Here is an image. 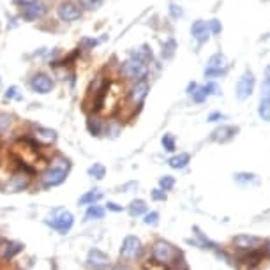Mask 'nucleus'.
<instances>
[{"label": "nucleus", "mask_w": 270, "mask_h": 270, "mask_svg": "<svg viewBox=\"0 0 270 270\" xmlns=\"http://www.w3.org/2000/svg\"><path fill=\"white\" fill-rule=\"evenodd\" d=\"M53 85L55 83H53L52 76L44 74V72H38V74H34V78L30 80V86L38 94H50L53 90Z\"/></svg>", "instance_id": "nucleus-11"}, {"label": "nucleus", "mask_w": 270, "mask_h": 270, "mask_svg": "<svg viewBox=\"0 0 270 270\" xmlns=\"http://www.w3.org/2000/svg\"><path fill=\"white\" fill-rule=\"evenodd\" d=\"M203 90H205L206 98L219 94V86H218V83H214V82H208V83H206V85H203Z\"/></svg>", "instance_id": "nucleus-35"}, {"label": "nucleus", "mask_w": 270, "mask_h": 270, "mask_svg": "<svg viewBox=\"0 0 270 270\" xmlns=\"http://www.w3.org/2000/svg\"><path fill=\"white\" fill-rule=\"evenodd\" d=\"M104 218V208L102 206H99V205H90L88 208H86V212H85V219L86 221H92V219H102Z\"/></svg>", "instance_id": "nucleus-23"}, {"label": "nucleus", "mask_w": 270, "mask_h": 270, "mask_svg": "<svg viewBox=\"0 0 270 270\" xmlns=\"http://www.w3.org/2000/svg\"><path fill=\"white\" fill-rule=\"evenodd\" d=\"M38 0H16V4L18 6H23V8H26V6H32V4H36Z\"/></svg>", "instance_id": "nucleus-44"}, {"label": "nucleus", "mask_w": 270, "mask_h": 270, "mask_svg": "<svg viewBox=\"0 0 270 270\" xmlns=\"http://www.w3.org/2000/svg\"><path fill=\"white\" fill-rule=\"evenodd\" d=\"M166 270H188V263H186L184 256H182V252H180L178 256H176L175 260H173L170 265L164 266Z\"/></svg>", "instance_id": "nucleus-27"}, {"label": "nucleus", "mask_w": 270, "mask_h": 270, "mask_svg": "<svg viewBox=\"0 0 270 270\" xmlns=\"http://www.w3.org/2000/svg\"><path fill=\"white\" fill-rule=\"evenodd\" d=\"M108 210H113V212H120V210H122V206H118L116 203L110 202V203H108Z\"/></svg>", "instance_id": "nucleus-45"}, {"label": "nucleus", "mask_w": 270, "mask_h": 270, "mask_svg": "<svg viewBox=\"0 0 270 270\" xmlns=\"http://www.w3.org/2000/svg\"><path fill=\"white\" fill-rule=\"evenodd\" d=\"M189 161H191V156L182 152V154H178V156H173V158L168 161V164L172 166L173 170H182L189 164Z\"/></svg>", "instance_id": "nucleus-20"}, {"label": "nucleus", "mask_w": 270, "mask_h": 270, "mask_svg": "<svg viewBox=\"0 0 270 270\" xmlns=\"http://www.w3.org/2000/svg\"><path fill=\"white\" fill-rule=\"evenodd\" d=\"M148 92H150V85L148 82H146V78L138 80V82H134V85L131 86V90H129V101L134 106H142L145 98L148 96Z\"/></svg>", "instance_id": "nucleus-9"}, {"label": "nucleus", "mask_w": 270, "mask_h": 270, "mask_svg": "<svg viewBox=\"0 0 270 270\" xmlns=\"http://www.w3.org/2000/svg\"><path fill=\"white\" fill-rule=\"evenodd\" d=\"M124 270H126V268H124Z\"/></svg>", "instance_id": "nucleus-47"}, {"label": "nucleus", "mask_w": 270, "mask_h": 270, "mask_svg": "<svg viewBox=\"0 0 270 270\" xmlns=\"http://www.w3.org/2000/svg\"><path fill=\"white\" fill-rule=\"evenodd\" d=\"M152 198L156 200V202H164L166 200V191L164 189H154V191H152Z\"/></svg>", "instance_id": "nucleus-40"}, {"label": "nucleus", "mask_w": 270, "mask_h": 270, "mask_svg": "<svg viewBox=\"0 0 270 270\" xmlns=\"http://www.w3.org/2000/svg\"><path fill=\"white\" fill-rule=\"evenodd\" d=\"M22 251H23V244H20V242H9V240L0 242V258L2 260H12Z\"/></svg>", "instance_id": "nucleus-16"}, {"label": "nucleus", "mask_w": 270, "mask_h": 270, "mask_svg": "<svg viewBox=\"0 0 270 270\" xmlns=\"http://www.w3.org/2000/svg\"><path fill=\"white\" fill-rule=\"evenodd\" d=\"M175 41L173 39H168L166 41V44L162 46V56H166V58H170V56L173 55V52H175Z\"/></svg>", "instance_id": "nucleus-33"}, {"label": "nucleus", "mask_w": 270, "mask_h": 270, "mask_svg": "<svg viewBox=\"0 0 270 270\" xmlns=\"http://www.w3.org/2000/svg\"><path fill=\"white\" fill-rule=\"evenodd\" d=\"M210 28H208V23L203 22V20H196L194 23L191 25V36L194 38V41L198 44H205L206 41L210 39Z\"/></svg>", "instance_id": "nucleus-13"}, {"label": "nucleus", "mask_w": 270, "mask_h": 270, "mask_svg": "<svg viewBox=\"0 0 270 270\" xmlns=\"http://www.w3.org/2000/svg\"><path fill=\"white\" fill-rule=\"evenodd\" d=\"M222 118H224V115H222L221 112H214V113H210L206 120H208V122H219V120H222Z\"/></svg>", "instance_id": "nucleus-42"}, {"label": "nucleus", "mask_w": 270, "mask_h": 270, "mask_svg": "<svg viewBox=\"0 0 270 270\" xmlns=\"http://www.w3.org/2000/svg\"><path fill=\"white\" fill-rule=\"evenodd\" d=\"M142 240L134 235H128L122 242V248H120V256L124 260H134L142 254Z\"/></svg>", "instance_id": "nucleus-8"}, {"label": "nucleus", "mask_w": 270, "mask_h": 270, "mask_svg": "<svg viewBox=\"0 0 270 270\" xmlns=\"http://www.w3.org/2000/svg\"><path fill=\"white\" fill-rule=\"evenodd\" d=\"M226 71H228V58L222 53H214L206 60L203 74H205V78H218V76L224 74Z\"/></svg>", "instance_id": "nucleus-5"}, {"label": "nucleus", "mask_w": 270, "mask_h": 270, "mask_svg": "<svg viewBox=\"0 0 270 270\" xmlns=\"http://www.w3.org/2000/svg\"><path fill=\"white\" fill-rule=\"evenodd\" d=\"M11 122H12V116L9 115V113H0V132L8 131Z\"/></svg>", "instance_id": "nucleus-31"}, {"label": "nucleus", "mask_w": 270, "mask_h": 270, "mask_svg": "<svg viewBox=\"0 0 270 270\" xmlns=\"http://www.w3.org/2000/svg\"><path fill=\"white\" fill-rule=\"evenodd\" d=\"M170 14H172V18L178 20L180 16L184 14V11H182V8H180V6H176V4H172V6H170Z\"/></svg>", "instance_id": "nucleus-39"}, {"label": "nucleus", "mask_w": 270, "mask_h": 270, "mask_svg": "<svg viewBox=\"0 0 270 270\" xmlns=\"http://www.w3.org/2000/svg\"><path fill=\"white\" fill-rule=\"evenodd\" d=\"M240 260H242V263H246V265L256 266V265H260V263L263 262V254H262V251L254 249V251H249L248 254H244Z\"/></svg>", "instance_id": "nucleus-22"}, {"label": "nucleus", "mask_w": 270, "mask_h": 270, "mask_svg": "<svg viewBox=\"0 0 270 270\" xmlns=\"http://www.w3.org/2000/svg\"><path fill=\"white\" fill-rule=\"evenodd\" d=\"M20 99V96H18V86H9L8 90H6V99Z\"/></svg>", "instance_id": "nucleus-41"}, {"label": "nucleus", "mask_w": 270, "mask_h": 270, "mask_svg": "<svg viewBox=\"0 0 270 270\" xmlns=\"http://www.w3.org/2000/svg\"><path fill=\"white\" fill-rule=\"evenodd\" d=\"M235 180L238 182V184H246V182H251V180H254V175H252V173H236Z\"/></svg>", "instance_id": "nucleus-37"}, {"label": "nucleus", "mask_w": 270, "mask_h": 270, "mask_svg": "<svg viewBox=\"0 0 270 270\" xmlns=\"http://www.w3.org/2000/svg\"><path fill=\"white\" fill-rule=\"evenodd\" d=\"M233 244L242 251H254V249H260V246H263V240L252 235H238L233 238Z\"/></svg>", "instance_id": "nucleus-14"}, {"label": "nucleus", "mask_w": 270, "mask_h": 270, "mask_svg": "<svg viewBox=\"0 0 270 270\" xmlns=\"http://www.w3.org/2000/svg\"><path fill=\"white\" fill-rule=\"evenodd\" d=\"M56 16H58L62 22H76V20L82 18V9H80V6H76L74 2L68 0V2H62V4L56 8Z\"/></svg>", "instance_id": "nucleus-10"}, {"label": "nucleus", "mask_w": 270, "mask_h": 270, "mask_svg": "<svg viewBox=\"0 0 270 270\" xmlns=\"http://www.w3.org/2000/svg\"><path fill=\"white\" fill-rule=\"evenodd\" d=\"M235 132H236L235 128H230V126H222V128L216 129V131L212 132V140H216V142H221V143L230 142V140H232L233 136H235Z\"/></svg>", "instance_id": "nucleus-18"}, {"label": "nucleus", "mask_w": 270, "mask_h": 270, "mask_svg": "<svg viewBox=\"0 0 270 270\" xmlns=\"http://www.w3.org/2000/svg\"><path fill=\"white\" fill-rule=\"evenodd\" d=\"M258 115L263 120L270 122V76H266V80L263 82L262 88V98H260V106H258Z\"/></svg>", "instance_id": "nucleus-12"}, {"label": "nucleus", "mask_w": 270, "mask_h": 270, "mask_svg": "<svg viewBox=\"0 0 270 270\" xmlns=\"http://www.w3.org/2000/svg\"><path fill=\"white\" fill-rule=\"evenodd\" d=\"M254 85H256V80H254V74L251 71H246L244 74L240 76L238 82L235 85V96L238 101H246L249 96L252 94V90H254Z\"/></svg>", "instance_id": "nucleus-6"}, {"label": "nucleus", "mask_w": 270, "mask_h": 270, "mask_svg": "<svg viewBox=\"0 0 270 270\" xmlns=\"http://www.w3.org/2000/svg\"><path fill=\"white\" fill-rule=\"evenodd\" d=\"M88 175L92 176V178H96V180H101L102 176L106 175V168L102 164H99V162H96V164H92L88 168Z\"/></svg>", "instance_id": "nucleus-28"}, {"label": "nucleus", "mask_w": 270, "mask_h": 270, "mask_svg": "<svg viewBox=\"0 0 270 270\" xmlns=\"http://www.w3.org/2000/svg\"><path fill=\"white\" fill-rule=\"evenodd\" d=\"M44 12H46V6L41 4V2H36V4L26 6V8L23 9L22 18L26 20V22H34V20L41 18V16L44 14Z\"/></svg>", "instance_id": "nucleus-17"}, {"label": "nucleus", "mask_w": 270, "mask_h": 270, "mask_svg": "<svg viewBox=\"0 0 270 270\" xmlns=\"http://www.w3.org/2000/svg\"><path fill=\"white\" fill-rule=\"evenodd\" d=\"M122 74H124V78L132 80V82L146 78V74H148L146 60H142L138 58V56H131V58L126 60L124 66H122Z\"/></svg>", "instance_id": "nucleus-2"}, {"label": "nucleus", "mask_w": 270, "mask_h": 270, "mask_svg": "<svg viewBox=\"0 0 270 270\" xmlns=\"http://www.w3.org/2000/svg\"><path fill=\"white\" fill-rule=\"evenodd\" d=\"M86 263L94 270H106L110 266V258L108 254H104V252L99 251V249H92V251L88 252Z\"/></svg>", "instance_id": "nucleus-15"}, {"label": "nucleus", "mask_w": 270, "mask_h": 270, "mask_svg": "<svg viewBox=\"0 0 270 270\" xmlns=\"http://www.w3.org/2000/svg\"><path fill=\"white\" fill-rule=\"evenodd\" d=\"M178 254V249L170 242H166V240H158L154 248H152V262L158 263V265H170Z\"/></svg>", "instance_id": "nucleus-1"}, {"label": "nucleus", "mask_w": 270, "mask_h": 270, "mask_svg": "<svg viewBox=\"0 0 270 270\" xmlns=\"http://www.w3.org/2000/svg\"><path fill=\"white\" fill-rule=\"evenodd\" d=\"M102 198V192L99 191V189H92V191L85 192V194L80 198V205H94V203H98L99 200Z\"/></svg>", "instance_id": "nucleus-21"}, {"label": "nucleus", "mask_w": 270, "mask_h": 270, "mask_svg": "<svg viewBox=\"0 0 270 270\" xmlns=\"http://www.w3.org/2000/svg\"><path fill=\"white\" fill-rule=\"evenodd\" d=\"M129 214L132 216V218H136V216H142L146 212V205L143 200H132L131 205H129Z\"/></svg>", "instance_id": "nucleus-25"}, {"label": "nucleus", "mask_w": 270, "mask_h": 270, "mask_svg": "<svg viewBox=\"0 0 270 270\" xmlns=\"http://www.w3.org/2000/svg\"><path fill=\"white\" fill-rule=\"evenodd\" d=\"M145 224H150V226H158V222H159V214L158 212H150V214H146L145 216Z\"/></svg>", "instance_id": "nucleus-38"}, {"label": "nucleus", "mask_w": 270, "mask_h": 270, "mask_svg": "<svg viewBox=\"0 0 270 270\" xmlns=\"http://www.w3.org/2000/svg\"><path fill=\"white\" fill-rule=\"evenodd\" d=\"M46 224L52 226L58 233H68L72 228V224H74V218H72V214L68 212V210H58L56 216H53L52 219L46 221Z\"/></svg>", "instance_id": "nucleus-7"}, {"label": "nucleus", "mask_w": 270, "mask_h": 270, "mask_svg": "<svg viewBox=\"0 0 270 270\" xmlns=\"http://www.w3.org/2000/svg\"><path fill=\"white\" fill-rule=\"evenodd\" d=\"M159 186H161V189H164V191H170V189H173V186H175V178L170 175L162 176V178L159 180Z\"/></svg>", "instance_id": "nucleus-32"}, {"label": "nucleus", "mask_w": 270, "mask_h": 270, "mask_svg": "<svg viewBox=\"0 0 270 270\" xmlns=\"http://www.w3.org/2000/svg\"><path fill=\"white\" fill-rule=\"evenodd\" d=\"M161 143H162V146H164V150L166 152H173V150L176 148V143H175V136L173 134H164L162 136V140H161Z\"/></svg>", "instance_id": "nucleus-29"}, {"label": "nucleus", "mask_w": 270, "mask_h": 270, "mask_svg": "<svg viewBox=\"0 0 270 270\" xmlns=\"http://www.w3.org/2000/svg\"><path fill=\"white\" fill-rule=\"evenodd\" d=\"M98 44H99L98 39H83V46H85V48H94V46Z\"/></svg>", "instance_id": "nucleus-43"}, {"label": "nucleus", "mask_w": 270, "mask_h": 270, "mask_svg": "<svg viewBox=\"0 0 270 270\" xmlns=\"http://www.w3.org/2000/svg\"><path fill=\"white\" fill-rule=\"evenodd\" d=\"M102 4V0H80V6L85 9H88V11H92V9H98L99 6Z\"/></svg>", "instance_id": "nucleus-34"}, {"label": "nucleus", "mask_w": 270, "mask_h": 270, "mask_svg": "<svg viewBox=\"0 0 270 270\" xmlns=\"http://www.w3.org/2000/svg\"><path fill=\"white\" fill-rule=\"evenodd\" d=\"M86 128H88V131H90V134H92V136H101L102 124H101V120H99L98 116H88V120H86Z\"/></svg>", "instance_id": "nucleus-24"}, {"label": "nucleus", "mask_w": 270, "mask_h": 270, "mask_svg": "<svg viewBox=\"0 0 270 270\" xmlns=\"http://www.w3.org/2000/svg\"><path fill=\"white\" fill-rule=\"evenodd\" d=\"M194 233H196V236L200 238V244H202V248H206V249H214V251H218L219 252V246L216 244V242H212V240H208L205 235L202 233V230L198 228V226H194Z\"/></svg>", "instance_id": "nucleus-26"}, {"label": "nucleus", "mask_w": 270, "mask_h": 270, "mask_svg": "<svg viewBox=\"0 0 270 270\" xmlns=\"http://www.w3.org/2000/svg\"><path fill=\"white\" fill-rule=\"evenodd\" d=\"M34 173V170L28 168V166L23 164V170L16 172L14 175L9 178V182L6 184L4 192H20V191H25L30 184V175Z\"/></svg>", "instance_id": "nucleus-4"}, {"label": "nucleus", "mask_w": 270, "mask_h": 270, "mask_svg": "<svg viewBox=\"0 0 270 270\" xmlns=\"http://www.w3.org/2000/svg\"><path fill=\"white\" fill-rule=\"evenodd\" d=\"M68 170H69V162L66 164H58V166H52L48 172H44V175L41 176V184L44 189L50 188H56L62 182H66L68 178Z\"/></svg>", "instance_id": "nucleus-3"}, {"label": "nucleus", "mask_w": 270, "mask_h": 270, "mask_svg": "<svg viewBox=\"0 0 270 270\" xmlns=\"http://www.w3.org/2000/svg\"><path fill=\"white\" fill-rule=\"evenodd\" d=\"M266 76H270V66L266 68Z\"/></svg>", "instance_id": "nucleus-46"}, {"label": "nucleus", "mask_w": 270, "mask_h": 270, "mask_svg": "<svg viewBox=\"0 0 270 270\" xmlns=\"http://www.w3.org/2000/svg\"><path fill=\"white\" fill-rule=\"evenodd\" d=\"M189 96H191L194 102H203L206 99V94H205V90H203V86H196Z\"/></svg>", "instance_id": "nucleus-30"}, {"label": "nucleus", "mask_w": 270, "mask_h": 270, "mask_svg": "<svg viewBox=\"0 0 270 270\" xmlns=\"http://www.w3.org/2000/svg\"><path fill=\"white\" fill-rule=\"evenodd\" d=\"M36 140L41 142V143H44V145H50V143H55L56 132L53 131V129H48V128H39L38 131H36Z\"/></svg>", "instance_id": "nucleus-19"}, {"label": "nucleus", "mask_w": 270, "mask_h": 270, "mask_svg": "<svg viewBox=\"0 0 270 270\" xmlns=\"http://www.w3.org/2000/svg\"><path fill=\"white\" fill-rule=\"evenodd\" d=\"M208 28H210V32H212V34L218 36V34H221L222 25H221V22H219V20H210V22H208Z\"/></svg>", "instance_id": "nucleus-36"}]
</instances>
